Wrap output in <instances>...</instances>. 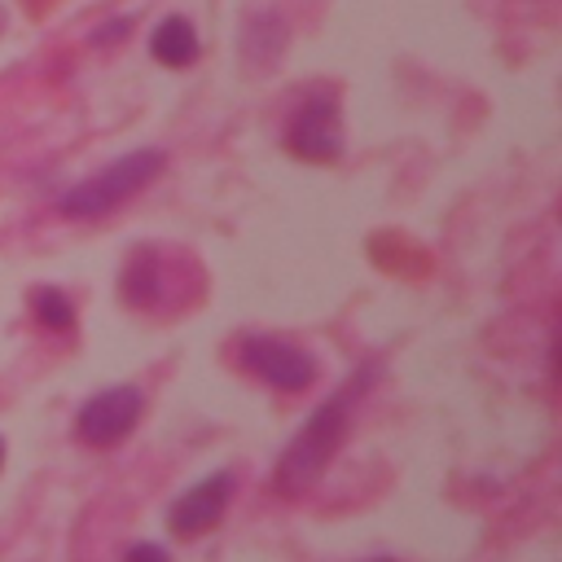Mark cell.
I'll return each mask as SVG.
<instances>
[{
    "label": "cell",
    "mask_w": 562,
    "mask_h": 562,
    "mask_svg": "<svg viewBox=\"0 0 562 562\" xmlns=\"http://www.w3.org/2000/svg\"><path fill=\"white\" fill-rule=\"evenodd\" d=\"M369 378H373V369H360L351 382H342V391H334L329 400H321L312 408V417L299 426V435L281 448V457L272 465L268 487L277 496H303L325 479L329 461L342 452V443L351 435V404L364 395Z\"/></svg>",
    "instance_id": "1"
},
{
    "label": "cell",
    "mask_w": 562,
    "mask_h": 562,
    "mask_svg": "<svg viewBox=\"0 0 562 562\" xmlns=\"http://www.w3.org/2000/svg\"><path fill=\"white\" fill-rule=\"evenodd\" d=\"M167 171V154L145 145V149H132L114 162H105L101 171H92L88 180L70 184L61 198H57V215L66 220H97V215H110L119 211L123 202H132L140 189H149L158 176Z\"/></svg>",
    "instance_id": "2"
},
{
    "label": "cell",
    "mask_w": 562,
    "mask_h": 562,
    "mask_svg": "<svg viewBox=\"0 0 562 562\" xmlns=\"http://www.w3.org/2000/svg\"><path fill=\"white\" fill-rule=\"evenodd\" d=\"M237 369L259 378L272 391H285V395L307 391L321 373L316 356L303 342L281 338V334H241L237 338Z\"/></svg>",
    "instance_id": "3"
},
{
    "label": "cell",
    "mask_w": 562,
    "mask_h": 562,
    "mask_svg": "<svg viewBox=\"0 0 562 562\" xmlns=\"http://www.w3.org/2000/svg\"><path fill=\"white\" fill-rule=\"evenodd\" d=\"M140 417H145V391L136 382H114V386L92 391L79 404V413H75V439L83 448L110 452V448H119L136 430Z\"/></svg>",
    "instance_id": "4"
},
{
    "label": "cell",
    "mask_w": 562,
    "mask_h": 562,
    "mask_svg": "<svg viewBox=\"0 0 562 562\" xmlns=\"http://www.w3.org/2000/svg\"><path fill=\"white\" fill-rule=\"evenodd\" d=\"M237 492V474L233 470H211L198 483H189L171 505H167V531L176 540H198L206 531H215L233 505Z\"/></svg>",
    "instance_id": "5"
},
{
    "label": "cell",
    "mask_w": 562,
    "mask_h": 562,
    "mask_svg": "<svg viewBox=\"0 0 562 562\" xmlns=\"http://www.w3.org/2000/svg\"><path fill=\"white\" fill-rule=\"evenodd\" d=\"M285 149L303 162H334L342 154V119L334 92H312L285 123Z\"/></svg>",
    "instance_id": "6"
},
{
    "label": "cell",
    "mask_w": 562,
    "mask_h": 562,
    "mask_svg": "<svg viewBox=\"0 0 562 562\" xmlns=\"http://www.w3.org/2000/svg\"><path fill=\"white\" fill-rule=\"evenodd\" d=\"M149 53H154V61H158V66H171V70L193 66V61H198V53H202L193 22H189V18H180V13L162 18V22L154 26V35H149Z\"/></svg>",
    "instance_id": "7"
},
{
    "label": "cell",
    "mask_w": 562,
    "mask_h": 562,
    "mask_svg": "<svg viewBox=\"0 0 562 562\" xmlns=\"http://www.w3.org/2000/svg\"><path fill=\"white\" fill-rule=\"evenodd\" d=\"M285 48V22L277 13H250L241 22V61L255 66V75H263Z\"/></svg>",
    "instance_id": "8"
},
{
    "label": "cell",
    "mask_w": 562,
    "mask_h": 562,
    "mask_svg": "<svg viewBox=\"0 0 562 562\" xmlns=\"http://www.w3.org/2000/svg\"><path fill=\"white\" fill-rule=\"evenodd\" d=\"M26 303H31V316H35L40 329H48V334H70V329H75V303H70L66 290H57V285H35V290L26 294Z\"/></svg>",
    "instance_id": "9"
},
{
    "label": "cell",
    "mask_w": 562,
    "mask_h": 562,
    "mask_svg": "<svg viewBox=\"0 0 562 562\" xmlns=\"http://www.w3.org/2000/svg\"><path fill=\"white\" fill-rule=\"evenodd\" d=\"M123 562H171V553H167L158 540H136V544L123 553Z\"/></svg>",
    "instance_id": "10"
},
{
    "label": "cell",
    "mask_w": 562,
    "mask_h": 562,
    "mask_svg": "<svg viewBox=\"0 0 562 562\" xmlns=\"http://www.w3.org/2000/svg\"><path fill=\"white\" fill-rule=\"evenodd\" d=\"M119 31H127V18H119V22H110V26H97V31H92V44H114Z\"/></svg>",
    "instance_id": "11"
},
{
    "label": "cell",
    "mask_w": 562,
    "mask_h": 562,
    "mask_svg": "<svg viewBox=\"0 0 562 562\" xmlns=\"http://www.w3.org/2000/svg\"><path fill=\"white\" fill-rule=\"evenodd\" d=\"M364 562H400V558H364Z\"/></svg>",
    "instance_id": "12"
},
{
    "label": "cell",
    "mask_w": 562,
    "mask_h": 562,
    "mask_svg": "<svg viewBox=\"0 0 562 562\" xmlns=\"http://www.w3.org/2000/svg\"><path fill=\"white\" fill-rule=\"evenodd\" d=\"M0 470H4V435H0Z\"/></svg>",
    "instance_id": "13"
},
{
    "label": "cell",
    "mask_w": 562,
    "mask_h": 562,
    "mask_svg": "<svg viewBox=\"0 0 562 562\" xmlns=\"http://www.w3.org/2000/svg\"><path fill=\"white\" fill-rule=\"evenodd\" d=\"M0 31H4V9H0Z\"/></svg>",
    "instance_id": "14"
}]
</instances>
